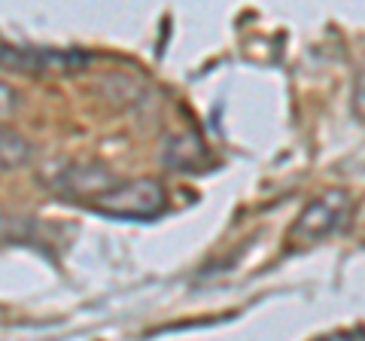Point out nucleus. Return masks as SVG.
<instances>
[{
	"label": "nucleus",
	"mask_w": 365,
	"mask_h": 341,
	"mask_svg": "<svg viewBox=\"0 0 365 341\" xmlns=\"http://www.w3.org/2000/svg\"><path fill=\"white\" fill-rule=\"evenodd\" d=\"M98 213L116 220H153L165 208V189L158 180H119L113 189L91 201Z\"/></svg>",
	"instance_id": "nucleus-1"
},
{
	"label": "nucleus",
	"mask_w": 365,
	"mask_h": 341,
	"mask_svg": "<svg viewBox=\"0 0 365 341\" xmlns=\"http://www.w3.org/2000/svg\"><path fill=\"white\" fill-rule=\"evenodd\" d=\"M19 107V95L9 88L6 83H0V122H6V119H13V113Z\"/></svg>",
	"instance_id": "nucleus-4"
},
{
	"label": "nucleus",
	"mask_w": 365,
	"mask_h": 341,
	"mask_svg": "<svg viewBox=\"0 0 365 341\" xmlns=\"http://www.w3.org/2000/svg\"><path fill=\"white\" fill-rule=\"evenodd\" d=\"M31 158V143L21 134L9 131L0 125V170H13L21 168Z\"/></svg>",
	"instance_id": "nucleus-3"
},
{
	"label": "nucleus",
	"mask_w": 365,
	"mask_h": 341,
	"mask_svg": "<svg viewBox=\"0 0 365 341\" xmlns=\"http://www.w3.org/2000/svg\"><path fill=\"white\" fill-rule=\"evenodd\" d=\"M356 110H359V116L365 119V73L359 76V92H356Z\"/></svg>",
	"instance_id": "nucleus-6"
},
{
	"label": "nucleus",
	"mask_w": 365,
	"mask_h": 341,
	"mask_svg": "<svg viewBox=\"0 0 365 341\" xmlns=\"http://www.w3.org/2000/svg\"><path fill=\"white\" fill-rule=\"evenodd\" d=\"M350 213V198L347 192H326L317 201H311L304 208V213L299 217V223L292 225L289 241L292 244H317L323 238L335 235L341 225H344Z\"/></svg>",
	"instance_id": "nucleus-2"
},
{
	"label": "nucleus",
	"mask_w": 365,
	"mask_h": 341,
	"mask_svg": "<svg viewBox=\"0 0 365 341\" xmlns=\"http://www.w3.org/2000/svg\"><path fill=\"white\" fill-rule=\"evenodd\" d=\"M317 341H365L362 332H332V335H323Z\"/></svg>",
	"instance_id": "nucleus-5"
}]
</instances>
